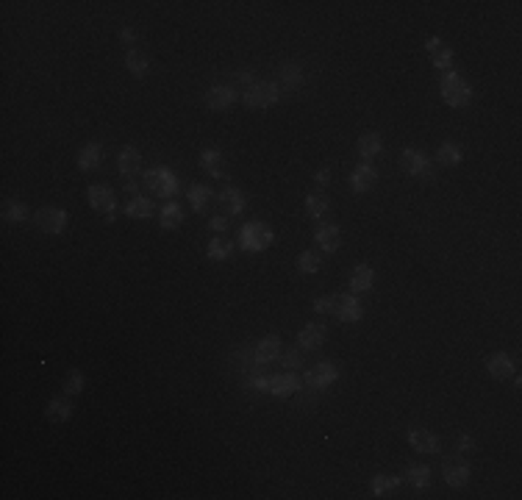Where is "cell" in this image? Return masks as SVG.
Wrapping results in <instances>:
<instances>
[{"mask_svg": "<svg viewBox=\"0 0 522 500\" xmlns=\"http://www.w3.org/2000/svg\"><path fill=\"white\" fill-rule=\"evenodd\" d=\"M439 89H442V100L450 106V109H461L472 100V86L467 83V78L456 70H448L442 72V81H439Z\"/></svg>", "mask_w": 522, "mask_h": 500, "instance_id": "cell-1", "label": "cell"}, {"mask_svg": "<svg viewBox=\"0 0 522 500\" xmlns=\"http://www.w3.org/2000/svg\"><path fill=\"white\" fill-rule=\"evenodd\" d=\"M278 97H281V89L272 81H259V83L248 86L245 94H242L248 109H270V106L278 103Z\"/></svg>", "mask_w": 522, "mask_h": 500, "instance_id": "cell-2", "label": "cell"}, {"mask_svg": "<svg viewBox=\"0 0 522 500\" xmlns=\"http://www.w3.org/2000/svg\"><path fill=\"white\" fill-rule=\"evenodd\" d=\"M272 228L267 226V223H248L242 231H239V245H242V250H248V253H261V250H267L270 245H272Z\"/></svg>", "mask_w": 522, "mask_h": 500, "instance_id": "cell-3", "label": "cell"}, {"mask_svg": "<svg viewBox=\"0 0 522 500\" xmlns=\"http://www.w3.org/2000/svg\"><path fill=\"white\" fill-rule=\"evenodd\" d=\"M145 186L159 197H172L178 192V175L167 167H153L145 172Z\"/></svg>", "mask_w": 522, "mask_h": 500, "instance_id": "cell-4", "label": "cell"}, {"mask_svg": "<svg viewBox=\"0 0 522 500\" xmlns=\"http://www.w3.org/2000/svg\"><path fill=\"white\" fill-rule=\"evenodd\" d=\"M339 378V370L334 361H320L311 370H305V389H314V392H323L328 389L334 381Z\"/></svg>", "mask_w": 522, "mask_h": 500, "instance_id": "cell-5", "label": "cell"}, {"mask_svg": "<svg viewBox=\"0 0 522 500\" xmlns=\"http://www.w3.org/2000/svg\"><path fill=\"white\" fill-rule=\"evenodd\" d=\"M67 223H70V217H67V212H64V209L45 206V209H39V212H37V228H39L42 234L56 237V234H61V231L67 228Z\"/></svg>", "mask_w": 522, "mask_h": 500, "instance_id": "cell-6", "label": "cell"}, {"mask_svg": "<svg viewBox=\"0 0 522 500\" xmlns=\"http://www.w3.org/2000/svg\"><path fill=\"white\" fill-rule=\"evenodd\" d=\"M331 314L339 320V323H359L364 309L359 303V297L356 294H334V309Z\"/></svg>", "mask_w": 522, "mask_h": 500, "instance_id": "cell-7", "label": "cell"}, {"mask_svg": "<svg viewBox=\"0 0 522 500\" xmlns=\"http://www.w3.org/2000/svg\"><path fill=\"white\" fill-rule=\"evenodd\" d=\"M237 103V89L234 86H225V83H217V86H208L205 89V106L212 112H225Z\"/></svg>", "mask_w": 522, "mask_h": 500, "instance_id": "cell-8", "label": "cell"}, {"mask_svg": "<svg viewBox=\"0 0 522 500\" xmlns=\"http://www.w3.org/2000/svg\"><path fill=\"white\" fill-rule=\"evenodd\" d=\"M89 206L94 209V212H100V214H114V209H117V197H114V192L109 189V186H103V183H94V186H89Z\"/></svg>", "mask_w": 522, "mask_h": 500, "instance_id": "cell-9", "label": "cell"}, {"mask_svg": "<svg viewBox=\"0 0 522 500\" xmlns=\"http://www.w3.org/2000/svg\"><path fill=\"white\" fill-rule=\"evenodd\" d=\"M425 50H428V56H431V61H434L436 70H442V72L453 70V50H450L439 37H431V39L425 42Z\"/></svg>", "mask_w": 522, "mask_h": 500, "instance_id": "cell-10", "label": "cell"}, {"mask_svg": "<svg viewBox=\"0 0 522 500\" xmlns=\"http://www.w3.org/2000/svg\"><path fill=\"white\" fill-rule=\"evenodd\" d=\"M300 389H303V383H300V378L294 372H278V375L270 378V389L267 392L272 397H289V394H294Z\"/></svg>", "mask_w": 522, "mask_h": 500, "instance_id": "cell-11", "label": "cell"}, {"mask_svg": "<svg viewBox=\"0 0 522 500\" xmlns=\"http://www.w3.org/2000/svg\"><path fill=\"white\" fill-rule=\"evenodd\" d=\"M217 203H220V209H223L225 217H239L245 212V194L239 189H234V186H225L217 194Z\"/></svg>", "mask_w": 522, "mask_h": 500, "instance_id": "cell-12", "label": "cell"}, {"mask_svg": "<svg viewBox=\"0 0 522 500\" xmlns=\"http://www.w3.org/2000/svg\"><path fill=\"white\" fill-rule=\"evenodd\" d=\"M325 342V326L323 323H308L297 331V345L303 350H320Z\"/></svg>", "mask_w": 522, "mask_h": 500, "instance_id": "cell-13", "label": "cell"}, {"mask_svg": "<svg viewBox=\"0 0 522 500\" xmlns=\"http://www.w3.org/2000/svg\"><path fill=\"white\" fill-rule=\"evenodd\" d=\"M400 167L408 172V175H425V170L431 167V161L425 159V153H420V150H414V148H405L403 153H400Z\"/></svg>", "mask_w": 522, "mask_h": 500, "instance_id": "cell-14", "label": "cell"}, {"mask_svg": "<svg viewBox=\"0 0 522 500\" xmlns=\"http://www.w3.org/2000/svg\"><path fill=\"white\" fill-rule=\"evenodd\" d=\"M408 445L416 453H439V437H434L425 428H411L408 431Z\"/></svg>", "mask_w": 522, "mask_h": 500, "instance_id": "cell-15", "label": "cell"}, {"mask_svg": "<svg viewBox=\"0 0 522 500\" xmlns=\"http://www.w3.org/2000/svg\"><path fill=\"white\" fill-rule=\"evenodd\" d=\"M375 183H378V170H375L372 164H359V167L353 170V178H350L353 192L364 194V192H370Z\"/></svg>", "mask_w": 522, "mask_h": 500, "instance_id": "cell-16", "label": "cell"}, {"mask_svg": "<svg viewBox=\"0 0 522 500\" xmlns=\"http://www.w3.org/2000/svg\"><path fill=\"white\" fill-rule=\"evenodd\" d=\"M486 370H489V375L494 381H505V378L514 375V359L508 353H492L486 359Z\"/></svg>", "mask_w": 522, "mask_h": 500, "instance_id": "cell-17", "label": "cell"}, {"mask_svg": "<svg viewBox=\"0 0 522 500\" xmlns=\"http://www.w3.org/2000/svg\"><path fill=\"white\" fill-rule=\"evenodd\" d=\"M314 242L320 245V250H325V253H337L339 245H342V234H339L337 226H317V231H314Z\"/></svg>", "mask_w": 522, "mask_h": 500, "instance_id": "cell-18", "label": "cell"}, {"mask_svg": "<svg viewBox=\"0 0 522 500\" xmlns=\"http://www.w3.org/2000/svg\"><path fill=\"white\" fill-rule=\"evenodd\" d=\"M139 167H142L139 150H137V148H123L120 156H117V170H120V175H123V178H134V175L139 172Z\"/></svg>", "mask_w": 522, "mask_h": 500, "instance_id": "cell-19", "label": "cell"}, {"mask_svg": "<svg viewBox=\"0 0 522 500\" xmlns=\"http://www.w3.org/2000/svg\"><path fill=\"white\" fill-rule=\"evenodd\" d=\"M442 475H445L448 486L461 489V486L470 483V464H464V461H448L445 470H442Z\"/></svg>", "mask_w": 522, "mask_h": 500, "instance_id": "cell-20", "label": "cell"}, {"mask_svg": "<svg viewBox=\"0 0 522 500\" xmlns=\"http://www.w3.org/2000/svg\"><path fill=\"white\" fill-rule=\"evenodd\" d=\"M181 223H183V206L175 203V200L164 203L161 212H159V226L164 231H175V228H181Z\"/></svg>", "mask_w": 522, "mask_h": 500, "instance_id": "cell-21", "label": "cell"}, {"mask_svg": "<svg viewBox=\"0 0 522 500\" xmlns=\"http://www.w3.org/2000/svg\"><path fill=\"white\" fill-rule=\"evenodd\" d=\"M281 353H283V348H281V339H278L275 334L264 337V339L256 345V361H259V364H270V361H275Z\"/></svg>", "mask_w": 522, "mask_h": 500, "instance_id": "cell-22", "label": "cell"}, {"mask_svg": "<svg viewBox=\"0 0 522 500\" xmlns=\"http://www.w3.org/2000/svg\"><path fill=\"white\" fill-rule=\"evenodd\" d=\"M45 417H48V423H67L72 417V403H70L67 397L56 394L48 403V409H45Z\"/></svg>", "mask_w": 522, "mask_h": 500, "instance_id": "cell-23", "label": "cell"}, {"mask_svg": "<svg viewBox=\"0 0 522 500\" xmlns=\"http://www.w3.org/2000/svg\"><path fill=\"white\" fill-rule=\"evenodd\" d=\"M200 167L212 175V178H223L225 175V164H223V153L217 148H205L200 153Z\"/></svg>", "mask_w": 522, "mask_h": 500, "instance_id": "cell-24", "label": "cell"}, {"mask_svg": "<svg viewBox=\"0 0 522 500\" xmlns=\"http://www.w3.org/2000/svg\"><path fill=\"white\" fill-rule=\"evenodd\" d=\"M356 150H359V156H361L364 161H372L375 156L383 153V139H381L378 134H361L359 142H356Z\"/></svg>", "mask_w": 522, "mask_h": 500, "instance_id": "cell-25", "label": "cell"}, {"mask_svg": "<svg viewBox=\"0 0 522 500\" xmlns=\"http://www.w3.org/2000/svg\"><path fill=\"white\" fill-rule=\"evenodd\" d=\"M375 283V270L370 264H359L353 272H350V292H370Z\"/></svg>", "mask_w": 522, "mask_h": 500, "instance_id": "cell-26", "label": "cell"}, {"mask_svg": "<svg viewBox=\"0 0 522 500\" xmlns=\"http://www.w3.org/2000/svg\"><path fill=\"white\" fill-rule=\"evenodd\" d=\"M328 209H331L328 194H323V192H311V194H305V214H308L311 220H320L323 214H328Z\"/></svg>", "mask_w": 522, "mask_h": 500, "instance_id": "cell-27", "label": "cell"}, {"mask_svg": "<svg viewBox=\"0 0 522 500\" xmlns=\"http://www.w3.org/2000/svg\"><path fill=\"white\" fill-rule=\"evenodd\" d=\"M126 214H128L131 220H148V217H153V200H150V197L137 194L134 200H128Z\"/></svg>", "mask_w": 522, "mask_h": 500, "instance_id": "cell-28", "label": "cell"}, {"mask_svg": "<svg viewBox=\"0 0 522 500\" xmlns=\"http://www.w3.org/2000/svg\"><path fill=\"white\" fill-rule=\"evenodd\" d=\"M431 467H425V464H411L408 470H405V481L414 486V489H428L431 486Z\"/></svg>", "mask_w": 522, "mask_h": 500, "instance_id": "cell-29", "label": "cell"}, {"mask_svg": "<svg viewBox=\"0 0 522 500\" xmlns=\"http://www.w3.org/2000/svg\"><path fill=\"white\" fill-rule=\"evenodd\" d=\"M214 197V189L212 186H205V183H194L192 189H189V203H192V209L200 214V212H205V206H208V200Z\"/></svg>", "mask_w": 522, "mask_h": 500, "instance_id": "cell-30", "label": "cell"}, {"mask_svg": "<svg viewBox=\"0 0 522 500\" xmlns=\"http://www.w3.org/2000/svg\"><path fill=\"white\" fill-rule=\"evenodd\" d=\"M126 67H128V72L131 75H137V78H142L148 70H150V59L142 53V50H137V48H131L128 53H126Z\"/></svg>", "mask_w": 522, "mask_h": 500, "instance_id": "cell-31", "label": "cell"}, {"mask_svg": "<svg viewBox=\"0 0 522 500\" xmlns=\"http://www.w3.org/2000/svg\"><path fill=\"white\" fill-rule=\"evenodd\" d=\"M205 256L212 261H225V259L234 256V242L231 239H212L205 248Z\"/></svg>", "mask_w": 522, "mask_h": 500, "instance_id": "cell-32", "label": "cell"}, {"mask_svg": "<svg viewBox=\"0 0 522 500\" xmlns=\"http://www.w3.org/2000/svg\"><path fill=\"white\" fill-rule=\"evenodd\" d=\"M100 156H103V145L100 142H92L86 145L81 153H78V167L81 170H94L100 164Z\"/></svg>", "mask_w": 522, "mask_h": 500, "instance_id": "cell-33", "label": "cell"}, {"mask_svg": "<svg viewBox=\"0 0 522 500\" xmlns=\"http://www.w3.org/2000/svg\"><path fill=\"white\" fill-rule=\"evenodd\" d=\"M461 148L459 145H453V142H445V145H439V150H436V164H442V167H456L459 161H461Z\"/></svg>", "mask_w": 522, "mask_h": 500, "instance_id": "cell-34", "label": "cell"}, {"mask_svg": "<svg viewBox=\"0 0 522 500\" xmlns=\"http://www.w3.org/2000/svg\"><path fill=\"white\" fill-rule=\"evenodd\" d=\"M3 220L6 223H26L28 220V206L23 200H6L3 203Z\"/></svg>", "mask_w": 522, "mask_h": 500, "instance_id": "cell-35", "label": "cell"}, {"mask_svg": "<svg viewBox=\"0 0 522 500\" xmlns=\"http://www.w3.org/2000/svg\"><path fill=\"white\" fill-rule=\"evenodd\" d=\"M281 81H283V89H297L305 81V72H303L300 64H283L281 67Z\"/></svg>", "mask_w": 522, "mask_h": 500, "instance_id": "cell-36", "label": "cell"}, {"mask_svg": "<svg viewBox=\"0 0 522 500\" xmlns=\"http://www.w3.org/2000/svg\"><path fill=\"white\" fill-rule=\"evenodd\" d=\"M370 486H372V494H375V497H389V494L400 486V478H392V475H375Z\"/></svg>", "mask_w": 522, "mask_h": 500, "instance_id": "cell-37", "label": "cell"}, {"mask_svg": "<svg viewBox=\"0 0 522 500\" xmlns=\"http://www.w3.org/2000/svg\"><path fill=\"white\" fill-rule=\"evenodd\" d=\"M297 270H300L303 275H314V272H320V256H317L314 250H303V253L297 256Z\"/></svg>", "mask_w": 522, "mask_h": 500, "instance_id": "cell-38", "label": "cell"}, {"mask_svg": "<svg viewBox=\"0 0 522 500\" xmlns=\"http://www.w3.org/2000/svg\"><path fill=\"white\" fill-rule=\"evenodd\" d=\"M83 383H86L83 372L81 370H70L67 378H64V392L67 394H78V392H83Z\"/></svg>", "mask_w": 522, "mask_h": 500, "instance_id": "cell-39", "label": "cell"}, {"mask_svg": "<svg viewBox=\"0 0 522 500\" xmlns=\"http://www.w3.org/2000/svg\"><path fill=\"white\" fill-rule=\"evenodd\" d=\"M303 364V348H289L283 350V367L286 370H297Z\"/></svg>", "mask_w": 522, "mask_h": 500, "instance_id": "cell-40", "label": "cell"}, {"mask_svg": "<svg viewBox=\"0 0 522 500\" xmlns=\"http://www.w3.org/2000/svg\"><path fill=\"white\" fill-rule=\"evenodd\" d=\"M331 309H334V294H323V297L314 300V312L317 314H331Z\"/></svg>", "mask_w": 522, "mask_h": 500, "instance_id": "cell-41", "label": "cell"}, {"mask_svg": "<svg viewBox=\"0 0 522 500\" xmlns=\"http://www.w3.org/2000/svg\"><path fill=\"white\" fill-rule=\"evenodd\" d=\"M248 386H250L253 392H267V389H270V378H264V375H250V378H248Z\"/></svg>", "mask_w": 522, "mask_h": 500, "instance_id": "cell-42", "label": "cell"}, {"mask_svg": "<svg viewBox=\"0 0 522 500\" xmlns=\"http://www.w3.org/2000/svg\"><path fill=\"white\" fill-rule=\"evenodd\" d=\"M456 448H459V450H475V439L467 437V434H461V437L456 439Z\"/></svg>", "mask_w": 522, "mask_h": 500, "instance_id": "cell-43", "label": "cell"}, {"mask_svg": "<svg viewBox=\"0 0 522 500\" xmlns=\"http://www.w3.org/2000/svg\"><path fill=\"white\" fill-rule=\"evenodd\" d=\"M208 228H212L214 234H223L228 228V220L225 217H212V223H208Z\"/></svg>", "mask_w": 522, "mask_h": 500, "instance_id": "cell-44", "label": "cell"}, {"mask_svg": "<svg viewBox=\"0 0 522 500\" xmlns=\"http://www.w3.org/2000/svg\"><path fill=\"white\" fill-rule=\"evenodd\" d=\"M120 39H123V42L128 45V50H131V48H134V42H137V34H134V28H128V26H126V28L120 31Z\"/></svg>", "mask_w": 522, "mask_h": 500, "instance_id": "cell-45", "label": "cell"}, {"mask_svg": "<svg viewBox=\"0 0 522 500\" xmlns=\"http://www.w3.org/2000/svg\"><path fill=\"white\" fill-rule=\"evenodd\" d=\"M314 183H317V186H328V183H331V170H320V172L314 175Z\"/></svg>", "mask_w": 522, "mask_h": 500, "instance_id": "cell-46", "label": "cell"}, {"mask_svg": "<svg viewBox=\"0 0 522 500\" xmlns=\"http://www.w3.org/2000/svg\"><path fill=\"white\" fill-rule=\"evenodd\" d=\"M237 78H239L242 83H250V86H253V72H250V70H239Z\"/></svg>", "mask_w": 522, "mask_h": 500, "instance_id": "cell-47", "label": "cell"}, {"mask_svg": "<svg viewBox=\"0 0 522 500\" xmlns=\"http://www.w3.org/2000/svg\"><path fill=\"white\" fill-rule=\"evenodd\" d=\"M123 186H126V192H131V194H137V192H139L137 178H126V183H123Z\"/></svg>", "mask_w": 522, "mask_h": 500, "instance_id": "cell-48", "label": "cell"}]
</instances>
